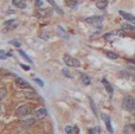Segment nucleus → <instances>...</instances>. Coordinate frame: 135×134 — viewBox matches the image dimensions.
I'll return each mask as SVG.
<instances>
[{"mask_svg": "<svg viewBox=\"0 0 135 134\" xmlns=\"http://www.w3.org/2000/svg\"><path fill=\"white\" fill-rule=\"evenodd\" d=\"M19 54H20V55H21V56H23V57H24V58H25V59H26V61H27V62H28V63H30V64H32V59H31V58H30V57H28V56H27V55H26V54H25V51H23V50H19Z\"/></svg>", "mask_w": 135, "mask_h": 134, "instance_id": "obj_22", "label": "nucleus"}, {"mask_svg": "<svg viewBox=\"0 0 135 134\" xmlns=\"http://www.w3.org/2000/svg\"><path fill=\"white\" fill-rule=\"evenodd\" d=\"M5 97H6V89H5V88H1V89H0V99L4 100Z\"/></svg>", "mask_w": 135, "mask_h": 134, "instance_id": "obj_27", "label": "nucleus"}, {"mask_svg": "<svg viewBox=\"0 0 135 134\" xmlns=\"http://www.w3.org/2000/svg\"><path fill=\"white\" fill-rule=\"evenodd\" d=\"M116 35L120 36V37H127V36H128V35H127V33L123 31V28H122V30H120V31H116Z\"/></svg>", "mask_w": 135, "mask_h": 134, "instance_id": "obj_28", "label": "nucleus"}, {"mask_svg": "<svg viewBox=\"0 0 135 134\" xmlns=\"http://www.w3.org/2000/svg\"><path fill=\"white\" fill-rule=\"evenodd\" d=\"M79 4V0H66L65 1V5L70 8H76L77 5Z\"/></svg>", "mask_w": 135, "mask_h": 134, "instance_id": "obj_15", "label": "nucleus"}, {"mask_svg": "<svg viewBox=\"0 0 135 134\" xmlns=\"http://www.w3.org/2000/svg\"><path fill=\"white\" fill-rule=\"evenodd\" d=\"M47 2H49V4H50V5H51V6H52V7H54V8H55V9H56V11H57V12H58V13H59V14H63V9H62V8H61V7H59V6H58V5H57V4H56V2H55V0H47Z\"/></svg>", "mask_w": 135, "mask_h": 134, "instance_id": "obj_16", "label": "nucleus"}, {"mask_svg": "<svg viewBox=\"0 0 135 134\" xmlns=\"http://www.w3.org/2000/svg\"><path fill=\"white\" fill-rule=\"evenodd\" d=\"M30 113H31V108H30V106H26V104H24V106H20L18 109H17V115H18L19 118L27 116Z\"/></svg>", "mask_w": 135, "mask_h": 134, "instance_id": "obj_5", "label": "nucleus"}, {"mask_svg": "<svg viewBox=\"0 0 135 134\" xmlns=\"http://www.w3.org/2000/svg\"><path fill=\"white\" fill-rule=\"evenodd\" d=\"M122 108L126 112L132 114H135V99L133 96H124L122 101Z\"/></svg>", "mask_w": 135, "mask_h": 134, "instance_id": "obj_1", "label": "nucleus"}, {"mask_svg": "<svg viewBox=\"0 0 135 134\" xmlns=\"http://www.w3.org/2000/svg\"><path fill=\"white\" fill-rule=\"evenodd\" d=\"M122 28H123V30L132 31V32H135V26L129 25V24H123V25H122Z\"/></svg>", "mask_w": 135, "mask_h": 134, "instance_id": "obj_21", "label": "nucleus"}, {"mask_svg": "<svg viewBox=\"0 0 135 134\" xmlns=\"http://www.w3.org/2000/svg\"><path fill=\"white\" fill-rule=\"evenodd\" d=\"M93 132L94 134H100V127H95V128H93Z\"/></svg>", "mask_w": 135, "mask_h": 134, "instance_id": "obj_34", "label": "nucleus"}, {"mask_svg": "<svg viewBox=\"0 0 135 134\" xmlns=\"http://www.w3.org/2000/svg\"><path fill=\"white\" fill-rule=\"evenodd\" d=\"M39 37L42 38V39H44V40H49L50 39L49 33H45V32H40L39 33Z\"/></svg>", "mask_w": 135, "mask_h": 134, "instance_id": "obj_26", "label": "nucleus"}, {"mask_svg": "<svg viewBox=\"0 0 135 134\" xmlns=\"http://www.w3.org/2000/svg\"><path fill=\"white\" fill-rule=\"evenodd\" d=\"M75 134H79V130L77 126H76V128H75Z\"/></svg>", "mask_w": 135, "mask_h": 134, "instance_id": "obj_36", "label": "nucleus"}, {"mask_svg": "<svg viewBox=\"0 0 135 134\" xmlns=\"http://www.w3.org/2000/svg\"><path fill=\"white\" fill-rule=\"evenodd\" d=\"M103 19H104V17H102V16H94V17H89V18H86L85 23L90 24V25H94V26H97L98 28H101Z\"/></svg>", "mask_w": 135, "mask_h": 134, "instance_id": "obj_4", "label": "nucleus"}, {"mask_svg": "<svg viewBox=\"0 0 135 134\" xmlns=\"http://www.w3.org/2000/svg\"><path fill=\"white\" fill-rule=\"evenodd\" d=\"M119 14L121 17H123V19H126V20H128V21H134L135 20V16H133V14H131V13H127V12L122 11V9L119 11Z\"/></svg>", "mask_w": 135, "mask_h": 134, "instance_id": "obj_11", "label": "nucleus"}, {"mask_svg": "<svg viewBox=\"0 0 135 134\" xmlns=\"http://www.w3.org/2000/svg\"><path fill=\"white\" fill-rule=\"evenodd\" d=\"M102 83H103V85H104V88H105V90L108 92V94L109 95H113V87H112V84H110L109 82H108V80L107 78H103L102 80Z\"/></svg>", "mask_w": 135, "mask_h": 134, "instance_id": "obj_13", "label": "nucleus"}, {"mask_svg": "<svg viewBox=\"0 0 135 134\" xmlns=\"http://www.w3.org/2000/svg\"><path fill=\"white\" fill-rule=\"evenodd\" d=\"M7 56H8V55H7L4 50H1V51H0V58H1V59H5Z\"/></svg>", "mask_w": 135, "mask_h": 134, "instance_id": "obj_31", "label": "nucleus"}, {"mask_svg": "<svg viewBox=\"0 0 135 134\" xmlns=\"http://www.w3.org/2000/svg\"><path fill=\"white\" fill-rule=\"evenodd\" d=\"M33 123H35L33 119H26V120H24L23 122H21V126H23L24 128H28V127H31Z\"/></svg>", "mask_w": 135, "mask_h": 134, "instance_id": "obj_17", "label": "nucleus"}, {"mask_svg": "<svg viewBox=\"0 0 135 134\" xmlns=\"http://www.w3.org/2000/svg\"><path fill=\"white\" fill-rule=\"evenodd\" d=\"M102 119L105 123V127H107V131L112 134L114 131H113V127H112V120H110V116L107 115V114H102Z\"/></svg>", "mask_w": 135, "mask_h": 134, "instance_id": "obj_8", "label": "nucleus"}, {"mask_svg": "<svg viewBox=\"0 0 135 134\" xmlns=\"http://www.w3.org/2000/svg\"><path fill=\"white\" fill-rule=\"evenodd\" d=\"M35 5H36L37 7H43V1H42V0H36V1H35Z\"/></svg>", "mask_w": 135, "mask_h": 134, "instance_id": "obj_32", "label": "nucleus"}, {"mask_svg": "<svg viewBox=\"0 0 135 134\" xmlns=\"http://www.w3.org/2000/svg\"><path fill=\"white\" fill-rule=\"evenodd\" d=\"M89 101H90V106H91V109H93V113L95 114L96 116H97V109H96V106H95V104H94L93 99H89Z\"/></svg>", "mask_w": 135, "mask_h": 134, "instance_id": "obj_25", "label": "nucleus"}, {"mask_svg": "<svg viewBox=\"0 0 135 134\" xmlns=\"http://www.w3.org/2000/svg\"><path fill=\"white\" fill-rule=\"evenodd\" d=\"M9 44H12V45H14V46H17V47H20V46H21V44H20V42H18V40H16V39H13V40H11V42H9Z\"/></svg>", "mask_w": 135, "mask_h": 134, "instance_id": "obj_29", "label": "nucleus"}, {"mask_svg": "<svg viewBox=\"0 0 135 134\" xmlns=\"http://www.w3.org/2000/svg\"><path fill=\"white\" fill-rule=\"evenodd\" d=\"M20 66H21V68H23V69H24V70H25V71H28V70H30V69H31V66H28V65H25V64H20Z\"/></svg>", "mask_w": 135, "mask_h": 134, "instance_id": "obj_33", "label": "nucleus"}, {"mask_svg": "<svg viewBox=\"0 0 135 134\" xmlns=\"http://www.w3.org/2000/svg\"><path fill=\"white\" fill-rule=\"evenodd\" d=\"M62 74H63L65 77H69V78H72V77H74V76H72V74L70 73L68 69H63V70H62Z\"/></svg>", "mask_w": 135, "mask_h": 134, "instance_id": "obj_24", "label": "nucleus"}, {"mask_svg": "<svg viewBox=\"0 0 135 134\" xmlns=\"http://www.w3.org/2000/svg\"><path fill=\"white\" fill-rule=\"evenodd\" d=\"M63 61L66 64V66H70V68H79L81 66V62L77 58H75V57L70 56V55H65Z\"/></svg>", "mask_w": 135, "mask_h": 134, "instance_id": "obj_3", "label": "nucleus"}, {"mask_svg": "<svg viewBox=\"0 0 135 134\" xmlns=\"http://www.w3.org/2000/svg\"><path fill=\"white\" fill-rule=\"evenodd\" d=\"M81 78H82V82H83L84 85H89L91 82L90 77H89L88 75H85V74H81Z\"/></svg>", "mask_w": 135, "mask_h": 134, "instance_id": "obj_18", "label": "nucleus"}, {"mask_svg": "<svg viewBox=\"0 0 135 134\" xmlns=\"http://www.w3.org/2000/svg\"><path fill=\"white\" fill-rule=\"evenodd\" d=\"M57 33H58V36L62 37L63 39H69V35H68V32L63 28V26H61V25L57 26Z\"/></svg>", "mask_w": 135, "mask_h": 134, "instance_id": "obj_12", "label": "nucleus"}, {"mask_svg": "<svg viewBox=\"0 0 135 134\" xmlns=\"http://www.w3.org/2000/svg\"><path fill=\"white\" fill-rule=\"evenodd\" d=\"M128 70L131 73H135V66H128Z\"/></svg>", "mask_w": 135, "mask_h": 134, "instance_id": "obj_35", "label": "nucleus"}, {"mask_svg": "<svg viewBox=\"0 0 135 134\" xmlns=\"http://www.w3.org/2000/svg\"><path fill=\"white\" fill-rule=\"evenodd\" d=\"M24 96L26 97V99H28V100H36V99H39V95L37 94V93L35 92V90H32V89H26V90H24Z\"/></svg>", "mask_w": 135, "mask_h": 134, "instance_id": "obj_7", "label": "nucleus"}, {"mask_svg": "<svg viewBox=\"0 0 135 134\" xmlns=\"http://www.w3.org/2000/svg\"><path fill=\"white\" fill-rule=\"evenodd\" d=\"M13 5L14 6H17V7H19V8H21V9H24V8H26V4L24 1H20V0H13Z\"/></svg>", "mask_w": 135, "mask_h": 134, "instance_id": "obj_19", "label": "nucleus"}, {"mask_svg": "<svg viewBox=\"0 0 135 134\" xmlns=\"http://www.w3.org/2000/svg\"><path fill=\"white\" fill-rule=\"evenodd\" d=\"M19 25L18 20L16 19H9V20H6L4 24H2V32L6 33V32H9V31H13L14 28H17Z\"/></svg>", "mask_w": 135, "mask_h": 134, "instance_id": "obj_2", "label": "nucleus"}, {"mask_svg": "<svg viewBox=\"0 0 135 134\" xmlns=\"http://www.w3.org/2000/svg\"><path fill=\"white\" fill-rule=\"evenodd\" d=\"M33 81H35V82L37 83V84H39L40 87H44V82H43L42 80H39V78H35V80H33Z\"/></svg>", "mask_w": 135, "mask_h": 134, "instance_id": "obj_30", "label": "nucleus"}, {"mask_svg": "<svg viewBox=\"0 0 135 134\" xmlns=\"http://www.w3.org/2000/svg\"><path fill=\"white\" fill-rule=\"evenodd\" d=\"M52 9L51 8H40L36 12V16L38 18H47V17H51L52 16Z\"/></svg>", "mask_w": 135, "mask_h": 134, "instance_id": "obj_6", "label": "nucleus"}, {"mask_svg": "<svg viewBox=\"0 0 135 134\" xmlns=\"http://www.w3.org/2000/svg\"><path fill=\"white\" fill-rule=\"evenodd\" d=\"M74 130L75 128L72 127V126H65V128H64V131H65V134H72L74 133Z\"/></svg>", "mask_w": 135, "mask_h": 134, "instance_id": "obj_23", "label": "nucleus"}, {"mask_svg": "<svg viewBox=\"0 0 135 134\" xmlns=\"http://www.w3.org/2000/svg\"><path fill=\"white\" fill-rule=\"evenodd\" d=\"M105 56H107L109 59H117L119 58V56L113 51H105Z\"/></svg>", "mask_w": 135, "mask_h": 134, "instance_id": "obj_20", "label": "nucleus"}, {"mask_svg": "<svg viewBox=\"0 0 135 134\" xmlns=\"http://www.w3.org/2000/svg\"><path fill=\"white\" fill-rule=\"evenodd\" d=\"M46 115H47V111L45 108H38L37 111L35 112V116H36V119H38V120L44 119Z\"/></svg>", "mask_w": 135, "mask_h": 134, "instance_id": "obj_9", "label": "nucleus"}, {"mask_svg": "<svg viewBox=\"0 0 135 134\" xmlns=\"http://www.w3.org/2000/svg\"><path fill=\"white\" fill-rule=\"evenodd\" d=\"M12 76H14V78H16V82H17V84H18V85H20V87H23V88H30V87H28V83L26 82L25 80H23L21 77L14 75V74H12Z\"/></svg>", "mask_w": 135, "mask_h": 134, "instance_id": "obj_10", "label": "nucleus"}, {"mask_svg": "<svg viewBox=\"0 0 135 134\" xmlns=\"http://www.w3.org/2000/svg\"><path fill=\"white\" fill-rule=\"evenodd\" d=\"M107 6H108V0H98L96 2V7L98 9H105Z\"/></svg>", "mask_w": 135, "mask_h": 134, "instance_id": "obj_14", "label": "nucleus"}]
</instances>
